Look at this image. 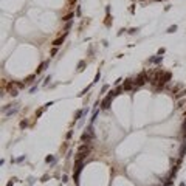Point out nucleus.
Instances as JSON below:
<instances>
[{
    "mask_svg": "<svg viewBox=\"0 0 186 186\" xmlns=\"http://www.w3.org/2000/svg\"><path fill=\"white\" fill-rule=\"evenodd\" d=\"M183 96H186V88H184V90H180L178 93H175V98H177V99H180V98H183Z\"/></svg>",
    "mask_w": 186,
    "mask_h": 186,
    "instance_id": "obj_5",
    "label": "nucleus"
},
{
    "mask_svg": "<svg viewBox=\"0 0 186 186\" xmlns=\"http://www.w3.org/2000/svg\"><path fill=\"white\" fill-rule=\"evenodd\" d=\"M33 79H34V74H33V76H28V78L25 79V84H31V82H33Z\"/></svg>",
    "mask_w": 186,
    "mask_h": 186,
    "instance_id": "obj_9",
    "label": "nucleus"
},
{
    "mask_svg": "<svg viewBox=\"0 0 186 186\" xmlns=\"http://www.w3.org/2000/svg\"><path fill=\"white\" fill-rule=\"evenodd\" d=\"M6 88H8V93H9L11 96H17L19 95V87L16 85V82H9L6 85Z\"/></svg>",
    "mask_w": 186,
    "mask_h": 186,
    "instance_id": "obj_2",
    "label": "nucleus"
},
{
    "mask_svg": "<svg viewBox=\"0 0 186 186\" xmlns=\"http://www.w3.org/2000/svg\"><path fill=\"white\" fill-rule=\"evenodd\" d=\"M70 2H71V3H76V0H70Z\"/></svg>",
    "mask_w": 186,
    "mask_h": 186,
    "instance_id": "obj_15",
    "label": "nucleus"
},
{
    "mask_svg": "<svg viewBox=\"0 0 186 186\" xmlns=\"http://www.w3.org/2000/svg\"><path fill=\"white\" fill-rule=\"evenodd\" d=\"M71 17H73V12H70V14H67V16H64V17H62V20H64V22H68V20H70V19H71Z\"/></svg>",
    "mask_w": 186,
    "mask_h": 186,
    "instance_id": "obj_7",
    "label": "nucleus"
},
{
    "mask_svg": "<svg viewBox=\"0 0 186 186\" xmlns=\"http://www.w3.org/2000/svg\"><path fill=\"white\" fill-rule=\"evenodd\" d=\"M47 65H48V61H45V62H44V64H42V65H41V67H39V68H37V73H41V71H44V70H45V67H47Z\"/></svg>",
    "mask_w": 186,
    "mask_h": 186,
    "instance_id": "obj_6",
    "label": "nucleus"
},
{
    "mask_svg": "<svg viewBox=\"0 0 186 186\" xmlns=\"http://www.w3.org/2000/svg\"><path fill=\"white\" fill-rule=\"evenodd\" d=\"M99 76H101V74H99V71H98V73H96V78H95V82L99 81Z\"/></svg>",
    "mask_w": 186,
    "mask_h": 186,
    "instance_id": "obj_13",
    "label": "nucleus"
},
{
    "mask_svg": "<svg viewBox=\"0 0 186 186\" xmlns=\"http://www.w3.org/2000/svg\"><path fill=\"white\" fill-rule=\"evenodd\" d=\"M45 160H47V163H50V161H53V160H54V158H53V157H47V158H45Z\"/></svg>",
    "mask_w": 186,
    "mask_h": 186,
    "instance_id": "obj_12",
    "label": "nucleus"
},
{
    "mask_svg": "<svg viewBox=\"0 0 186 186\" xmlns=\"http://www.w3.org/2000/svg\"><path fill=\"white\" fill-rule=\"evenodd\" d=\"M64 39H65V34H64L62 37H58V39H56V41L53 42V45H54V47H59V45H62V44H64Z\"/></svg>",
    "mask_w": 186,
    "mask_h": 186,
    "instance_id": "obj_4",
    "label": "nucleus"
},
{
    "mask_svg": "<svg viewBox=\"0 0 186 186\" xmlns=\"http://www.w3.org/2000/svg\"><path fill=\"white\" fill-rule=\"evenodd\" d=\"M84 65H85V62H84V61H82V62H79V68H78V70H79V71H82V70H84Z\"/></svg>",
    "mask_w": 186,
    "mask_h": 186,
    "instance_id": "obj_10",
    "label": "nucleus"
},
{
    "mask_svg": "<svg viewBox=\"0 0 186 186\" xmlns=\"http://www.w3.org/2000/svg\"><path fill=\"white\" fill-rule=\"evenodd\" d=\"M184 102H186V101H180V102H178V107H183V105H184Z\"/></svg>",
    "mask_w": 186,
    "mask_h": 186,
    "instance_id": "obj_14",
    "label": "nucleus"
},
{
    "mask_svg": "<svg viewBox=\"0 0 186 186\" xmlns=\"http://www.w3.org/2000/svg\"><path fill=\"white\" fill-rule=\"evenodd\" d=\"M81 115H82V112H81V110H78V112H76V119H78Z\"/></svg>",
    "mask_w": 186,
    "mask_h": 186,
    "instance_id": "obj_11",
    "label": "nucleus"
},
{
    "mask_svg": "<svg viewBox=\"0 0 186 186\" xmlns=\"http://www.w3.org/2000/svg\"><path fill=\"white\" fill-rule=\"evenodd\" d=\"M115 96V91H110L109 95L104 98V101H102V104H101V107L102 109H109V104H110V101H112V98Z\"/></svg>",
    "mask_w": 186,
    "mask_h": 186,
    "instance_id": "obj_3",
    "label": "nucleus"
},
{
    "mask_svg": "<svg viewBox=\"0 0 186 186\" xmlns=\"http://www.w3.org/2000/svg\"><path fill=\"white\" fill-rule=\"evenodd\" d=\"M180 186H184V183H181V184H180Z\"/></svg>",
    "mask_w": 186,
    "mask_h": 186,
    "instance_id": "obj_16",
    "label": "nucleus"
},
{
    "mask_svg": "<svg viewBox=\"0 0 186 186\" xmlns=\"http://www.w3.org/2000/svg\"><path fill=\"white\" fill-rule=\"evenodd\" d=\"M174 31H177V25H172L167 28V33H174Z\"/></svg>",
    "mask_w": 186,
    "mask_h": 186,
    "instance_id": "obj_8",
    "label": "nucleus"
},
{
    "mask_svg": "<svg viewBox=\"0 0 186 186\" xmlns=\"http://www.w3.org/2000/svg\"><path fill=\"white\" fill-rule=\"evenodd\" d=\"M146 81H149V78L146 76V73H140L138 76H137V79L134 81V85H135V87H141Z\"/></svg>",
    "mask_w": 186,
    "mask_h": 186,
    "instance_id": "obj_1",
    "label": "nucleus"
},
{
    "mask_svg": "<svg viewBox=\"0 0 186 186\" xmlns=\"http://www.w3.org/2000/svg\"><path fill=\"white\" fill-rule=\"evenodd\" d=\"M184 116H186V113H184Z\"/></svg>",
    "mask_w": 186,
    "mask_h": 186,
    "instance_id": "obj_17",
    "label": "nucleus"
}]
</instances>
